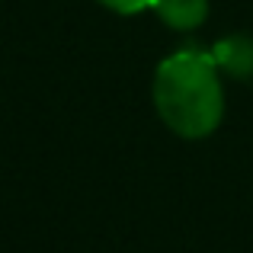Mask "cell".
Returning <instances> with one entry per match:
<instances>
[{"label":"cell","instance_id":"6da1fadb","mask_svg":"<svg viewBox=\"0 0 253 253\" xmlns=\"http://www.w3.org/2000/svg\"><path fill=\"white\" fill-rule=\"evenodd\" d=\"M154 103L161 119L183 138H205L218 128L224 112L215 58L183 48L161 61L154 77Z\"/></svg>","mask_w":253,"mask_h":253},{"label":"cell","instance_id":"7a4b0ae2","mask_svg":"<svg viewBox=\"0 0 253 253\" xmlns=\"http://www.w3.org/2000/svg\"><path fill=\"white\" fill-rule=\"evenodd\" d=\"M154 10L173 29H192L205 19L209 6L205 0H154Z\"/></svg>","mask_w":253,"mask_h":253},{"label":"cell","instance_id":"3957f363","mask_svg":"<svg viewBox=\"0 0 253 253\" xmlns=\"http://www.w3.org/2000/svg\"><path fill=\"white\" fill-rule=\"evenodd\" d=\"M99 3L116 10V13H141L148 6H154V0H99Z\"/></svg>","mask_w":253,"mask_h":253}]
</instances>
